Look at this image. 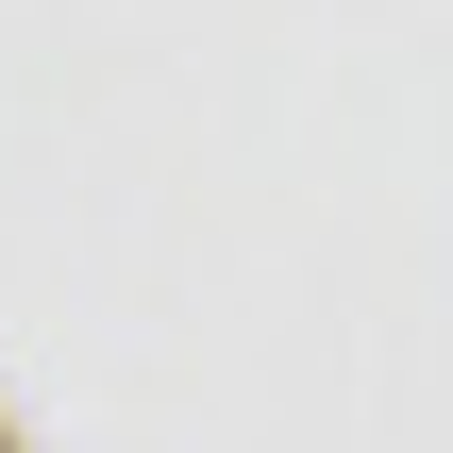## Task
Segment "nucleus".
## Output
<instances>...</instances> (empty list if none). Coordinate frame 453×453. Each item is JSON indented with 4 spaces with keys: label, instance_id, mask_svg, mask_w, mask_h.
I'll list each match as a JSON object with an SVG mask.
<instances>
[{
    "label": "nucleus",
    "instance_id": "obj_1",
    "mask_svg": "<svg viewBox=\"0 0 453 453\" xmlns=\"http://www.w3.org/2000/svg\"><path fill=\"white\" fill-rule=\"evenodd\" d=\"M0 453H17V437H0Z\"/></svg>",
    "mask_w": 453,
    "mask_h": 453
}]
</instances>
